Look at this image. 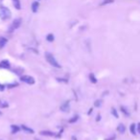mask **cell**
Segmentation results:
<instances>
[{"mask_svg": "<svg viewBox=\"0 0 140 140\" xmlns=\"http://www.w3.org/2000/svg\"><path fill=\"white\" fill-rule=\"evenodd\" d=\"M12 16V13L7 7H4V6H1L0 7V18L3 19V20H7L11 18Z\"/></svg>", "mask_w": 140, "mask_h": 140, "instance_id": "cell-1", "label": "cell"}, {"mask_svg": "<svg viewBox=\"0 0 140 140\" xmlns=\"http://www.w3.org/2000/svg\"><path fill=\"white\" fill-rule=\"evenodd\" d=\"M45 59H46V61H48L52 66L56 67V68H61V64H59V62L56 61L55 57L53 56L51 53H48V52L45 53Z\"/></svg>", "mask_w": 140, "mask_h": 140, "instance_id": "cell-2", "label": "cell"}, {"mask_svg": "<svg viewBox=\"0 0 140 140\" xmlns=\"http://www.w3.org/2000/svg\"><path fill=\"white\" fill-rule=\"evenodd\" d=\"M20 25H21V19H20V18H16V19H14V20H13V22L12 23L11 27H10L9 32H10V33H12L13 31L16 30L18 28H19V26H20Z\"/></svg>", "mask_w": 140, "mask_h": 140, "instance_id": "cell-3", "label": "cell"}, {"mask_svg": "<svg viewBox=\"0 0 140 140\" xmlns=\"http://www.w3.org/2000/svg\"><path fill=\"white\" fill-rule=\"evenodd\" d=\"M21 81L23 83H28V84H34L35 83V79L32 77V76H29V75H24V76H21Z\"/></svg>", "mask_w": 140, "mask_h": 140, "instance_id": "cell-4", "label": "cell"}, {"mask_svg": "<svg viewBox=\"0 0 140 140\" xmlns=\"http://www.w3.org/2000/svg\"><path fill=\"white\" fill-rule=\"evenodd\" d=\"M61 110H62L63 112H68L69 111V101H66L61 106Z\"/></svg>", "mask_w": 140, "mask_h": 140, "instance_id": "cell-5", "label": "cell"}, {"mask_svg": "<svg viewBox=\"0 0 140 140\" xmlns=\"http://www.w3.org/2000/svg\"><path fill=\"white\" fill-rule=\"evenodd\" d=\"M11 65H10L9 61L7 60H3V61H0V68H6V69H9Z\"/></svg>", "mask_w": 140, "mask_h": 140, "instance_id": "cell-6", "label": "cell"}, {"mask_svg": "<svg viewBox=\"0 0 140 140\" xmlns=\"http://www.w3.org/2000/svg\"><path fill=\"white\" fill-rule=\"evenodd\" d=\"M39 7H40V4H39L38 1L33 2V4H32V11H33V13H37L38 10H39Z\"/></svg>", "mask_w": 140, "mask_h": 140, "instance_id": "cell-7", "label": "cell"}, {"mask_svg": "<svg viewBox=\"0 0 140 140\" xmlns=\"http://www.w3.org/2000/svg\"><path fill=\"white\" fill-rule=\"evenodd\" d=\"M21 129L23 131H26V132H28V133H30V134H33L34 133V130H32L31 128H28L26 125H21Z\"/></svg>", "mask_w": 140, "mask_h": 140, "instance_id": "cell-8", "label": "cell"}, {"mask_svg": "<svg viewBox=\"0 0 140 140\" xmlns=\"http://www.w3.org/2000/svg\"><path fill=\"white\" fill-rule=\"evenodd\" d=\"M7 41H8V40L6 38L0 37V49H2L4 47L5 45H6V43H7Z\"/></svg>", "mask_w": 140, "mask_h": 140, "instance_id": "cell-9", "label": "cell"}, {"mask_svg": "<svg viewBox=\"0 0 140 140\" xmlns=\"http://www.w3.org/2000/svg\"><path fill=\"white\" fill-rule=\"evenodd\" d=\"M12 1H13V4L15 9L16 10L21 9V5H20V1H19V0H12Z\"/></svg>", "mask_w": 140, "mask_h": 140, "instance_id": "cell-10", "label": "cell"}, {"mask_svg": "<svg viewBox=\"0 0 140 140\" xmlns=\"http://www.w3.org/2000/svg\"><path fill=\"white\" fill-rule=\"evenodd\" d=\"M41 135H46V136H54V132L52 131H41L40 132Z\"/></svg>", "mask_w": 140, "mask_h": 140, "instance_id": "cell-11", "label": "cell"}, {"mask_svg": "<svg viewBox=\"0 0 140 140\" xmlns=\"http://www.w3.org/2000/svg\"><path fill=\"white\" fill-rule=\"evenodd\" d=\"M117 131H118V132H120V133H124V132L126 131V127H125L123 124H120L118 127H117Z\"/></svg>", "mask_w": 140, "mask_h": 140, "instance_id": "cell-12", "label": "cell"}, {"mask_svg": "<svg viewBox=\"0 0 140 140\" xmlns=\"http://www.w3.org/2000/svg\"><path fill=\"white\" fill-rule=\"evenodd\" d=\"M130 131H131V132L133 134V135H135L136 134V125L135 124H131V127H130Z\"/></svg>", "mask_w": 140, "mask_h": 140, "instance_id": "cell-13", "label": "cell"}, {"mask_svg": "<svg viewBox=\"0 0 140 140\" xmlns=\"http://www.w3.org/2000/svg\"><path fill=\"white\" fill-rule=\"evenodd\" d=\"M11 128H12V133H13V134L14 133H18V131H19V130H20L19 127H18L16 125H12Z\"/></svg>", "mask_w": 140, "mask_h": 140, "instance_id": "cell-14", "label": "cell"}, {"mask_svg": "<svg viewBox=\"0 0 140 140\" xmlns=\"http://www.w3.org/2000/svg\"><path fill=\"white\" fill-rule=\"evenodd\" d=\"M8 106L9 104L6 102V101H2L0 100V108H2V109H5V108H8Z\"/></svg>", "mask_w": 140, "mask_h": 140, "instance_id": "cell-15", "label": "cell"}, {"mask_svg": "<svg viewBox=\"0 0 140 140\" xmlns=\"http://www.w3.org/2000/svg\"><path fill=\"white\" fill-rule=\"evenodd\" d=\"M120 110H122V112H123V113H124V114H126L127 116H129V115H130V112L128 111V110H127V109H126V108H125V107H123V106H121V108H120Z\"/></svg>", "mask_w": 140, "mask_h": 140, "instance_id": "cell-16", "label": "cell"}, {"mask_svg": "<svg viewBox=\"0 0 140 140\" xmlns=\"http://www.w3.org/2000/svg\"><path fill=\"white\" fill-rule=\"evenodd\" d=\"M89 79H90V81H91L93 83H97V79L95 78V76H94V74H90L89 75Z\"/></svg>", "mask_w": 140, "mask_h": 140, "instance_id": "cell-17", "label": "cell"}, {"mask_svg": "<svg viewBox=\"0 0 140 140\" xmlns=\"http://www.w3.org/2000/svg\"><path fill=\"white\" fill-rule=\"evenodd\" d=\"M46 40H48V41H50V42H52L53 40H54V36H53V34H49L47 36V38H46Z\"/></svg>", "mask_w": 140, "mask_h": 140, "instance_id": "cell-18", "label": "cell"}, {"mask_svg": "<svg viewBox=\"0 0 140 140\" xmlns=\"http://www.w3.org/2000/svg\"><path fill=\"white\" fill-rule=\"evenodd\" d=\"M78 118H79V116H77V115H76V116H74V117H72V119H69V120H68V122L69 123H75L77 120H78Z\"/></svg>", "mask_w": 140, "mask_h": 140, "instance_id": "cell-19", "label": "cell"}, {"mask_svg": "<svg viewBox=\"0 0 140 140\" xmlns=\"http://www.w3.org/2000/svg\"><path fill=\"white\" fill-rule=\"evenodd\" d=\"M112 2H113V0H105L104 2L101 3V6H104V5L109 4V3H112Z\"/></svg>", "mask_w": 140, "mask_h": 140, "instance_id": "cell-20", "label": "cell"}, {"mask_svg": "<svg viewBox=\"0 0 140 140\" xmlns=\"http://www.w3.org/2000/svg\"><path fill=\"white\" fill-rule=\"evenodd\" d=\"M111 112H112V114H113L116 118H118V113H117V111H116V110H115L114 108L112 109V110H111Z\"/></svg>", "mask_w": 140, "mask_h": 140, "instance_id": "cell-21", "label": "cell"}, {"mask_svg": "<svg viewBox=\"0 0 140 140\" xmlns=\"http://www.w3.org/2000/svg\"><path fill=\"white\" fill-rule=\"evenodd\" d=\"M94 106H95V107H100V106H101V101L100 100H97L96 102L94 103Z\"/></svg>", "mask_w": 140, "mask_h": 140, "instance_id": "cell-22", "label": "cell"}, {"mask_svg": "<svg viewBox=\"0 0 140 140\" xmlns=\"http://www.w3.org/2000/svg\"><path fill=\"white\" fill-rule=\"evenodd\" d=\"M5 89V86L3 85V84H0V91H3Z\"/></svg>", "mask_w": 140, "mask_h": 140, "instance_id": "cell-23", "label": "cell"}, {"mask_svg": "<svg viewBox=\"0 0 140 140\" xmlns=\"http://www.w3.org/2000/svg\"><path fill=\"white\" fill-rule=\"evenodd\" d=\"M136 127H137V131L140 133V123H138V125H137Z\"/></svg>", "mask_w": 140, "mask_h": 140, "instance_id": "cell-24", "label": "cell"}, {"mask_svg": "<svg viewBox=\"0 0 140 140\" xmlns=\"http://www.w3.org/2000/svg\"><path fill=\"white\" fill-rule=\"evenodd\" d=\"M100 119H101V116L100 115H98V116H97V121H99Z\"/></svg>", "mask_w": 140, "mask_h": 140, "instance_id": "cell-25", "label": "cell"}, {"mask_svg": "<svg viewBox=\"0 0 140 140\" xmlns=\"http://www.w3.org/2000/svg\"><path fill=\"white\" fill-rule=\"evenodd\" d=\"M92 110H92V109H90V110H89V111H88V114H90V113H91V112H92Z\"/></svg>", "mask_w": 140, "mask_h": 140, "instance_id": "cell-26", "label": "cell"}, {"mask_svg": "<svg viewBox=\"0 0 140 140\" xmlns=\"http://www.w3.org/2000/svg\"><path fill=\"white\" fill-rule=\"evenodd\" d=\"M36 140H40V139H38V138H37V139H36Z\"/></svg>", "mask_w": 140, "mask_h": 140, "instance_id": "cell-27", "label": "cell"}, {"mask_svg": "<svg viewBox=\"0 0 140 140\" xmlns=\"http://www.w3.org/2000/svg\"><path fill=\"white\" fill-rule=\"evenodd\" d=\"M0 114H1V112H0Z\"/></svg>", "mask_w": 140, "mask_h": 140, "instance_id": "cell-28", "label": "cell"}]
</instances>
